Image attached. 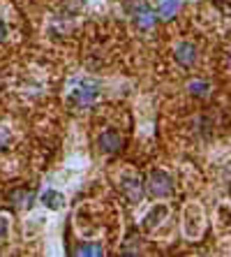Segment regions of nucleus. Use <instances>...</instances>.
<instances>
[{
  "label": "nucleus",
  "mask_w": 231,
  "mask_h": 257,
  "mask_svg": "<svg viewBox=\"0 0 231 257\" xmlns=\"http://www.w3.org/2000/svg\"><path fill=\"white\" fill-rule=\"evenodd\" d=\"M100 149L104 151V153H116V151L123 149V137H120V132L116 130H107L100 135Z\"/></svg>",
  "instance_id": "obj_5"
},
{
  "label": "nucleus",
  "mask_w": 231,
  "mask_h": 257,
  "mask_svg": "<svg viewBox=\"0 0 231 257\" xmlns=\"http://www.w3.org/2000/svg\"><path fill=\"white\" fill-rule=\"evenodd\" d=\"M7 199H10V204H12L14 209H30L33 206V202H35V192L30 190V188H14L10 195H7Z\"/></svg>",
  "instance_id": "obj_4"
},
{
  "label": "nucleus",
  "mask_w": 231,
  "mask_h": 257,
  "mask_svg": "<svg viewBox=\"0 0 231 257\" xmlns=\"http://www.w3.org/2000/svg\"><path fill=\"white\" fill-rule=\"evenodd\" d=\"M120 190H123V195L127 199H130L132 204H136V202H141L143 199V183L139 179H125L123 183H120Z\"/></svg>",
  "instance_id": "obj_6"
},
{
  "label": "nucleus",
  "mask_w": 231,
  "mask_h": 257,
  "mask_svg": "<svg viewBox=\"0 0 231 257\" xmlns=\"http://www.w3.org/2000/svg\"><path fill=\"white\" fill-rule=\"evenodd\" d=\"M190 93L196 97H206L208 93H210V86L206 84V81H192L190 84Z\"/></svg>",
  "instance_id": "obj_12"
},
{
  "label": "nucleus",
  "mask_w": 231,
  "mask_h": 257,
  "mask_svg": "<svg viewBox=\"0 0 231 257\" xmlns=\"http://www.w3.org/2000/svg\"><path fill=\"white\" fill-rule=\"evenodd\" d=\"M226 63H229V70H231V49L226 51Z\"/></svg>",
  "instance_id": "obj_16"
},
{
  "label": "nucleus",
  "mask_w": 231,
  "mask_h": 257,
  "mask_svg": "<svg viewBox=\"0 0 231 257\" xmlns=\"http://www.w3.org/2000/svg\"><path fill=\"white\" fill-rule=\"evenodd\" d=\"M42 202H44V206H49V209H60L65 199H63V195H60V192L47 190L44 195H42Z\"/></svg>",
  "instance_id": "obj_8"
},
{
  "label": "nucleus",
  "mask_w": 231,
  "mask_h": 257,
  "mask_svg": "<svg viewBox=\"0 0 231 257\" xmlns=\"http://www.w3.org/2000/svg\"><path fill=\"white\" fill-rule=\"evenodd\" d=\"M132 19H134V24L139 26L141 30H150L155 24H157V14H155V10L153 7H148L146 3H139V5L134 7Z\"/></svg>",
  "instance_id": "obj_3"
},
{
  "label": "nucleus",
  "mask_w": 231,
  "mask_h": 257,
  "mask_svg": "<svg viewBox=\"0 0 231 257\" xmlns=\"http://www.w3.org/2000/svg\"><path fill=\"white\" fill-rule=\"evenodd\" d=\"M164 215H166V209H164V206H160V209H153V211L148 213V218L143 220V225H146V227H155V222H160Z\"/></svg>",
  "instance_id": "obj_11"
},
{
  "label": "nucleus",
  "mask_w": 231,
  "mask_h": 257,
  "mask_svg": "<svg viewBox=\"0 0 231 257\" xmlns=\"http://www.w3.org/2000/svg\"><path fill=\"white\" fill-rule=\"evenodd\" d=\"M176 60L183 67H192L196 63V47L192 42H180L176 47Z\"/></svg>",
  "instance_id": "obj_7"
},
{
  "label": "nucleus",
  "mask_w": 231,
  "mask_h": 257,
  "mask_svg": "<svg viewBox=\"0 0 231 257\" xmlns=\"http://www.w3.org/2000/svg\"><path fill=\"white\" fill-rule=\"evenodd\" d=\"M146 188H148V195H153V197H166L173 190V179L164 172H153Z\"/></svg>",
  "instance_id": "obj_2"
},
{
  "label": "nucleus",
  "mask_w": 231,
  "mask_h": 257,
  "mask_svg": "<svg viewBox=\"0 0 231 257\" xmlns=\"http://www.w3.org/2000/svg\"><path fill=\"white\" fill-rule=\"evenodd\" d=\"M3 40H5V24L0 21V42H3Z\"/></svg>",
  "instance_id": "obj_15"
},
{
  "label": "nucleus",
  "mask_w": 231,
  "mask_h": 257,
  "mask_svg": "<svg viewBox=\"0 0 231 257\" xmlns=\"http://www.w3.org/2000/svg\"><path fill=\"white\" fill-rule=\"evenodd\" d=\"M180 3H183V0H164V3L160 5V17L162 19L176 17V12L180 10Z\"/></svg>",
  "instance_id": "obj_9"
},
{
  "label": "nucleus",
  "mask_w": 231,
  "mask_h": 257,
  "mask_svg": "<svg viewBox=\"0 0 231 257\" xmlns=\"http://www.w3.org/2000/svg\"><path fill=\"white\" fill-rule=\"evenodd\" d=\"M10 142H12V135H10L5 127H0V151H5L7 146H10Z\"/></svg>",
  "instance_id": "obj_13"
},
{
  "label": "nucleus",
  "mask_w": 231,
  "mask_h": 257,
  "mask_svg": "<svg viewBox=\"0 0 231 257\" xmlns=\"http://www.w3.org/2000/svg\"><path fill=\"white\" fill-rule=\"evenodd\" d=\"M74 255H104V248L100 243H81L74 248Z\"/></svg>",
  "instance_id": "obj_10"
},
{
  "label": "nucleus",
  "mask_w": 231,
  "mask_h": 257,
  "mask_svg": "<svg viewBox=\"0 0 231 257\" xmlns=\"http://www.w3.org/2000/svg\"><path fill=\"white\" fill-rule=\"evenodd\" d=\"M7 232H10V225H7V218H5V215H0V241H5Z\"/></svg>",
  "instance_id": "obj_14"
},
{
  "label": "nucleus",
  "mask_w": 231,
  "mask_h": 257,
  "mask_svg": "<svg viewBox=\"0 0 231 257\" xmlns=\"http://www.w3.org/2000/svg\"><path fill=\"white\" fill-rule=\"evenodd\" d=\"M100 97V88L93 81H77V84L70 88V100L77 104V107H90L93 102Z\"/></svg>",
  "instance_id": "obj_1"
}]
</instances>
